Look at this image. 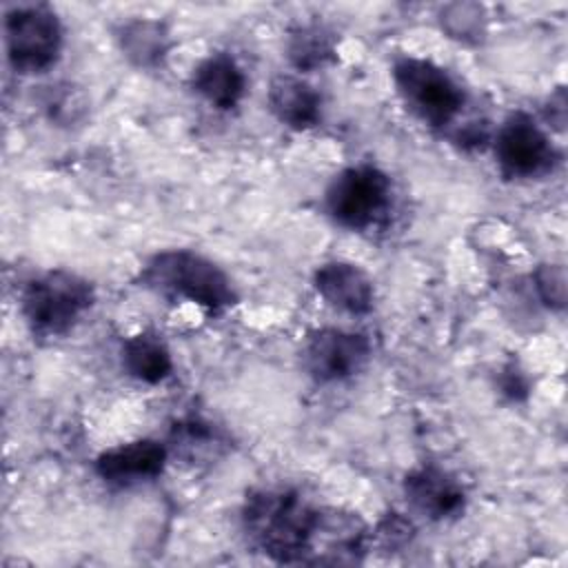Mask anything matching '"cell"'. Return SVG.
I'll return each mask as SVG.
<instances>
[{
  "instance_id": "obj_10",
  "label": "cell",
  "mask_w": 568,
  "mask_h": 568,
  "mask_svg": "<svg viewBox=\"0 0 568 568\" xmlns=\"http://www.w3.org/2000/svg\"><path fill=\"white\" fill-rule=\"evenodd\" d=\"M408 504L433 521L457 517L464 510L466 493L462 484L439 466H419L404 479Z\"/></svg>"
},
{
  "instance_id": "obj_11",
  "label": "cell",
  "mask_w": 568,
  "mask_h": 568,
  "mask_svg": "<svg viewBox=\"0 0 568 568\" xmlns=\"http://www.w3.org/2000/svg\"><path fill=\"white\" fill-rule=\"evenodd\" d=\"M313 284L328 306L348 315H366L375 304L373 280L353 262H324L317 266Z\"/></svg>"
},
{
  "instance_id": "obj_3",
  "label": "cell",
  "mask_w": 568,
  "mask_h": 568,
  "mask_svg": "<svg viewBox=\"0 0 568 568\" xmlns=\"http://www.w3.org/2000/svg\"><path fill=\"white\" fill-rule=\"evenodd\" d=\"M95 291L78 273L55 268L33 277L20 297L24 322L36 335L58 337L69 333L93 306Z\"/></svg>"
},
{
  "instance_id": "obj_9",
  "label": "cell",
  "mask_w": 568,
  "mask_h": 568,
  "mask_svg": "<svg viewBox=\"0 0 568 568\" xmlns=\"http://www.w3.org/2000/svg\"><path fill=\"white\" fill-rule=\"evenodd\" d=\"M169 450L158 439H133L102 450L95 459V473L113 486H133L162 475Z\"/></svg>"
},
{
  "instance_id": "obj_7",
  "label": "cell",
  "mask_w": 568,
  "mask_h": 568,
  "mask_svg": "<svg viewBox=\"0 0 568 568\" xmlns=\"http://www.w3.org/2000/svg\"><path fill=\"white\" fill-rule=\"evenodd\" d=\"M495 160L513 180H532L550 173L559 160L555 144L537 120L524 111L510 113L495 133Z\"/></svg>"
},
{
  "instance_id": "obj_1",
  "label": "cell",
  "mask_w": 568,
  "mask_h": 568,
  "mask_svg": "<svg viewBox=\"0 0 568 568\" xmlns=\"http://www.w3.org/2000/svg\"><path fill=\"white\" fill-rule=\"evenodd\" d=\"M322 510L293 488H257L246 495L242 526L251 544L277 564H308Z\"/></svg>"
},
{
  "instance_id": "obj_5",
  "label": "cell",
  "mask_w": 568,
  "mask_h": 568,
  "mask_svg": "<svg viewBox=\"0 0 568 568\" xmlns=\"http://www.w3.org/2000/svg\"><path fill=\"white\" fill-rule=\"evenodd\" d=\"M393 184L373 164H355L339 171L326 189V211L344 229L368 231L390 211Z\"/></svg>"
},
{
  "instance_id": "obj_16",
  "label": "cell",
  "mask_w": 568,
  "mask_h": 568,
  "mask_svg": "<svg viewBox=\"0 0 568 568\" xmlns=\"http://www.w3.org/2000/svg\"><path fill=\"white\" fill-rule=\"evenodd\" d=\"M288 60L300 71H313L335 58V38L324 24H302L288 36Z\"/></svg>"
},
{
  "instance_id": "obj_19",
  "label": "cell",
  "mask_w": 568,
  "mask_h": 568,
  "mask_svg": "<svg viewBox=\"0 0 568 568\" xmlns=\"http://www.w3.org/2000/svg\"><path fill=\"white\" fill-rule=\"evenodd\" d=\"M71 89H73L71 84L55 87V91H51L49 98H47V106H49L51 118H55V120H60V122H64V124H67V122H73V120L78 118V111L69 109V104L82 109V102L78 100V95H73Z\"/></svg>"
},
{
  "instance_id": "obj_2",
  "label": "cell",
  "mask_w": 568,
  "mask_h": 568,
  "mask_svg": "<svg viewBox=\"0 0 568 568\" xmlns=\"http://www.w3.org/2000/svg\"><path fill=\"white\" fill-rule=\"evenodd\" d=\"M138 282L155 295L191 302L213 313L233 306L237 300L231 277L215 262L189 248L151 255L138 273Z\"/></svg>"
},
{
  "instance_id": "obj_13",
  "label": "cell",
  "mask_w": 568,
  "mask_h": 568,
  "mask_svg": "<svg viewBox=\"0 0 568 568\" xmlns=\"http://www.w3.org/2000/svg\"><path fill=\"white\" fill-rule=\"evenodd\" d=\"M268 109L284 126L306 131L322 120V95L297 75H277L268 89Z\"/></svg>"
},
{
  "instance_id": "obj_6",
  "label": "cell",
  "mask_w": 568,
  "mask_h": 568,
  "mask_svg": "<svg viewBox=\"0 0 568 568\" xmlns=\"http://www.w3.org/2000/svg\"><path fill=\"white\" fill-rule=\"evenodd\" d=\"M4 42L18 73H44L58 62L62 22L47 4H18L4 13Z\"/></svg>"
},
{
  "instance_id": "obj_20",
  "label": "cell",
  "mask_w": 568,
  "mask_h": 568,
  "mask_svg": "<svg viewBox=\"0 0 568 568\" xmlns=\"http://www.w3.org/2000/svg\"><path fill=\"white\" fill-rule=\"evenodd\" d=\"M499 388L501 393L513 399V402H519V399H526L528 397V377L524 375V371L517 366V364H506L501 368V375H499Z\"/></svg>"
},
{
  "instance_id": "obj_17",
  "label": "cell",
  "mask_w": 568,
  "mask_h": 568,
  "mask_svg": "<svg viewBox=\"0 0 568 568\" xmlns=\"http://www.w3.org/2000/svg\"><path fill=\"white\" fill-rule=\"evenodd\" d=\"M442 29L462 42H479L486 33V13L475 2H453L439 11Z\"/></svg>"
},
{
  "instance_id": "obj_12",
  "label": "cell",
  "mask_w": 568,
  "mask_h": 568,
  "mask_svg": "<svg viewBox=\"0 0 568 568\" xmlns=\"http://www.w3.org/2000/svg\"><path fill=\"white\" fill-rule=\"evenodd\" d=\"M191 89L211 106L231 111L244 98L246 78L233 55L215 51L193 69Z\"/></svg>"
},
{
  "instance_id": "obj_14",
  "label": "cell",
  "mask_w": 568,
  "mask_h": 568,
  "mask_svg": "<svg viewBox=\"0 0 568 568\" xmlns=\"http://www.w3.org/2000/svg\"><path fill=\"white\" fill-rule=\"evenodd\" d=\"M120 51L140 69H155L164 62L171 49V33L164 22L151 18H133L118 33Z\"/></svg>"
},
{
  "instance_id": "obj_4",
  "label": "cell",
  "mask_w": 568,
  "mask_h": 568,
  "mask_svg": "<svg viewBox=\"0 0 568 568\" xmlns=\"http://www.w3.org/2000/svg\"><path fill=\"white\" fill-rule=\"evenodd\" d=\"M395 89L406 109L433 129H444L457 120L464 106V89L439 64L402 55L393 64Z\"/></svg>"
},
{
  "instance_id": "obj_15",
  "label": "cell",
  "mask_w": 568,
  "mask_h": 568,
  "mask_svg": "<svg viewBox=\"0 0 568 568\" xmlns=\"http://www.w3.org/2000/svg\"><path fill=\"white\" fill-rule=\"evenodd\" d=\"M124 371L144 384H160L173 371L171 351L155 333H138L122 344Z\"/></svg>"
},
{
  "instance_id": "obj_8",
  "label": "cell",
  "mask_w": 568,
  "mask_h": 568,
  "mask_svg": "<svg viewBox=\"0 0 568 568\" xmlns=\"http://www.w3.org/2000/svg\"><path fill=\"white\" fill-rule=\"evenodd\" d=\"M371 357V342L362 333L344 328H320L308 335L302 362L317 384H333L353 377Z\"/></svg>"
},
{
  "instance_id": "obj_18",
  "label": "cell",
  "mask_w": 568,
  "mask_h": 568,
  "mask_svg": "<svg viewBox=\"0 0 568 568\" xmlns=\"http://www.w3.org/2000/svg\"><path fill=\"white\" fill-rule=\"evenodd\" d=\"M535 291L539 300L552 308L564 311L566 306V268L561 264H541L535 271Z\"/></svg>"
}]
</instances>
